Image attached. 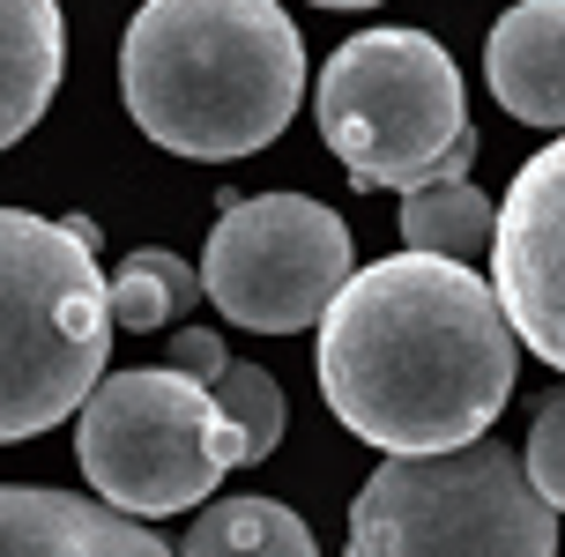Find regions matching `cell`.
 I'll return each instance as SVG.
<instances>
[{"label": "cell", "instance_id": "obj_1", "mask_svg": "<svg viewBox=\"0 0 565 557\" xmlns=\"http://www.w3.org/2000/svg\"><path fill=\"white\" fill-rule=\"evenodd\" d=\"M521 334L469 260H372L320 312V394L380 453H447L483 439L513 394Z\"/></svg>", "mask_w": 565, "mask_h": 557}, {"label": "cell", "instance_id": "obj_2", "mask_svg": "<svg viewBox=\"0 0 565 557\" xmlns=\"http://www.w3.org/2000/svg\"><path fill=\"white\" fill-rule=\"evenodd\" d=\"M119 97L157 149L231 164L290 127L306 45L276 0H141L119 38Z\"/></svg>", "mask_w": 565, "mask_h": 557}, {"label": "cell", "instance_id": "obj_3", "mask_svg": "<svg viewBox=\"0 0 565 557\" xmlns=\"http://www.w3.org/2000/svg\"><path fill=\"white\" fill-rule=\"evenodd\" d=\"M113 357V276L97 223L0 208V446L75 417Z\"/></svg>", "mask_w": 565, "mask_h": 557}, {"label": "cell", "instance_id": "obj_4", "mask_svg": "<svg viewBox=\"0 0 565 557\" xmlns=\"http://www.w3.org/2000/svg\"><path fill=\"white\" fill-rule=\"evenodd\" d=\"M350 557H558V505L507 439L387 453L350 499Z\"/></svg>", "mask_w": 565, "mask_h": 557}, {"label": "cell", "instance_id": "obj_5", "mask_svg": "<svg viewBox=\"0 0 565 557\" xmlns=\"http://www.w3.org/2000/svg\"><path fill=\"white\" fill-rule=\"evenodd\" d=\"M75 417V461L89 491L135 521L194 513L231 469H254L246 431L224 417V401L171 364L97 379Z\"/></svg>", "mask_w": 565, "mask_h": 557}, {"label": "cell", "instance_id": "obj_6", "mask_svg": "<svg viewBox=\"0 0 565 557\" xmlns=\"http://www.w3.org/2000/svg\"><path fill=\"white\" fill-rule=\"evenodd\" d=\"M312 119H320V141L335 149V164L350 171V186L409 194L469 135V97L439 38L365 30L320 60Z\"/></svg>", "mask_w": 565, "mask_h": 557}, {"label": "cell", "instance_id": "obj_7", "mask_svg": "<svg viewBox=\"0 0 565 557\" xmlns=\"http://www.w3.org/2000/svg\"><path fill=\"white\" fill-rule=\"evenodd\" d=\"M350 268V223L312 194H254L231 201L209 246H201V290L209 306L254 334L320 328Z\"/></svg>", "mask_w": 565, "mask_h": 557}, {"label": "cell", "instance_id": "obj_8", "mask_svg": "<svg viewBox=\"0 0 565 557\" xmlns=\"http://www.w3.org/2000/svg\"><path fill=\"white\" fill-rule=\"evenodd\" d=\"M491 290L521 350L565 372V135L513 171L491 223Z\"/></svg>", "mask_w": 565, "mask_h": 557}, {"label": "cell", "instance_id": "obj_9", "mask_svg": "<svg viewBox=\"0 0 565 557\" xmlns=\"http://www.w3.org/2000/svg\"><path fill=\"white\" fill-rule=\"evenodd\" d=\"M0 557H179L119 505H89L75 491L0 483Z\"/></svg>", "mask_w": 565, "mask_h": 557}, {"label": "cell", "instance_id": "obj_10", "mask_svg": "<svg viewBox=\"0 0 565 557\" xmlns=\"http://www.w3.org/2000/svg\"><path fill=\"white\" fill-rule=\"evenodd\" d=\"M483 83L513 119L565 135V0H513L483 38Z\"/></svg>", "mask_w": 565, "mask_h": 557}, {"label": "cell", "instance_id": "obj_11", "mask_svg": "<svg viewBox=\"0 0 565 557\" xmlns=\"http://www.w3.org/2000/svg\"><path fill=\"white\" fill-rule=\"evenodd\" d=\"M67 67V23L60 0H0V149L45 119Z\"/></svg>", "mask_w": 565, "mask_h": 557}, {"label": "cell", "instance_id": "obj_12", "mask_svg": "<svg viewBox=\"0 0 565 557\" xmlns=\"http://www.w3.org/2000/svg\"><path fill=\"white\" fill-rule=\"evenodd\" d=\"M179 557H320V543L276 499H216L179 535Z\"/></svg>", "mask_w": 565, "mask_h": 557}, {"label": "cell", "instance_id": "obj_13", "mask_svg": "<svg viewBox=\"0 0 565 557\" xmlns=\"http://www.w3.org/2000/svg\"><path fill=\"white\" fill-rule=\"evenodd\" d=\"M491 223L499 208L469 186V179H424L402 194V238L409 253H439V260H469L477 268L491 253Z\"/></svg>", "mask_w": 565, "mask_h": 557}, {"label": "cell", "instance_id": "obj_14", "mask_svg": "<svg viewBox=\"0 0 565 557\" xmlns=\"http://www.w3.org/2000/svg\"><path fill=\"white\" fill-rule=\"evenodd\" d=\"M209 290H201V276L179 260V253H164V246H149V253H127L113 268V328H135V334H149V328H171L179 312H194Z\"/></svg>", "mask_w": 565, "mask_h": 557}, {"label": "cell", "instance_id": "obj_15", "mask_svg": "<svg viewBox=\"0 0 565 557\" xmlns=\"http://www.w3.org/2000/svg\"><path fill=\"white\" fill-rule=\"evenodd\" d=\"M216 401H224V417L246 431V453L254 461H268L282 446V387L260 372V364H224V379H216Z\"/></svg>", "mask_w": 565, "mask_h": 557}, {"label": "cell", "instance_id": "obj_16", "mask_svg": "<svg viewBox=\"0 0 565 557\" xmlns=\"http://www.w3.org/2000/svg\"><path fill=\"white\" fill-rule=\"evenodd\" d=\"M529 475H536V491L565 513V394L536 401V424H529Z\"/></svg>", "mask_w": 565, "mask_h": 557}, {"label": "cell", "instance_id": "obj_17", "mask_svg": "<svg viewBox=\"0 0 565 557\" xmlns=\"http://www.w3.org/2000/svg\"><path fill=\"white\" fill-rule=\"evenodd\" d=\"M164 364H171V372H186V379H201V387H216V379H224V364H231V350L216 342V334L186 328V334H171Z\"/></svg>", "mask_w": 565, "mask_h": 557}, {"label": "cell", "instance_id": "obj_18", "mask_svg": "<svg viewBox=\"0 0 565 557\" xmlns=\"http://www.w3.org/2000/svg\"><path fill=\"white\" fill-rule=\"evenodd\" d=\"M312 8H380V0H312Z\"/></svg>", "mask_w": 565, "mask_h": 557}]
</instances>
